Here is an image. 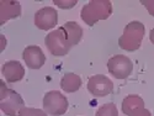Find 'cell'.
Wrapping results in <instances>:
<instances>
[{
	"label": "cell",
	"instance_id": "cell-1",
	"mask_svg": "<svg viewBox=\"0 0 154 116\" xmlns=\"http://www.w3.org/2000/svg\"><path fill=\"white\" fill-rule=\"evenodd\" d=\"M112 14V4L109 0H93L83 6L80 17L83 21L89 25H94L100 20H106Z\"/></svg>",
	"mask_w": 154,
	"mask_h": 116
},
{
	"label": "cell",
	"instance_id": "cell-5",
	"mask_svg": "<svg viewBox=\"0 0 154 116\" xmlns=\"http://www.w3.org/2000/svg\"><path fill=\"white\" fill-rule=\"evenodd\" d=\"M69 106L67 98L58 90L46 93L43 98V109L51 116H60L66 114Z\"/></svg>",
	"mask_w": 154,
	"mask_h": 116
},
{
	"label": "cell",
	"instance_id": "cell-13",
	"mask_svg": "<svg viewBox=\"0 0 154 116\" xmlns=\"http://www.w3.org/2000/svg\"><path fill=\"white\" fill-rule=\"evenodd\" d=\"M60 86L66 93H75L82 86V78L75 73H66L62 77Z\"/></svg>",
	"mask_w": 154,
	"mask_h": 116
},
{
	"label": "cell",
	"instance_id": "cell-14",
	"mask_svg": "<svg viewBox=\"0 0 154 116\" xmlns=\"http://www.w3.org/2000/svg\"><path fill=\"white\" fill-rule=\"evenodd\" d=\"M139 108H144V101L138 95H128L122 101V111L128 116Z\"/></svg>",
	"mask_w": 154,
	"mask_h": 116
},
{
	"label": "cell",
	"instance_id": "cell-15",
	"mask_svg": "<svg viewBox=\"0 0 154 116\" xmlns=\"http://www.w3.org/2000/svg\"><path fill=\"white\" fill-rule=\"evenodd\" d=\"M95 116H119V110L113 102H107L97 109Z\"/></svg>",
	"mask_w": 154,
	"mask_h": 116
},
{
	"label": "cell",
	"instance_id": "cell-18",
	"mask_svg": "<svg viewBox=\"0 0 154 116\" xmlns=\"http://www.w3.org/2000/svg\"><path fill=\"white\" fill-rule=\"evenodd\" d=\"M140 3H142V5L146 6V9L148 10V12L154 17V0H148V2H147V0H142Z\"/></svg>",
	"mask_w": 154,
	"mask_h": 116
},
{
	"label": "cell",
	"instance_id": "cell-20",
	"mask_svg": "<svg viewBox=\"0 0 154 116\" xmlns=\"http://www.w3.org/2000/svg\"><path fill=\"white\" fill-rule=\"evenodd\" d=\"M149 40H150V42L154 45V27L150 30V32H149Z\"/></svg>",
	"mask_w": 154,
	"mask_h": 116
},
{
	"label": "cell",
	"instance_id": "cell-16",
	"mask_svg": "<svg viewBox=\"0 0 154 116\" xmlns=\"http://www.w3.org/2000/svg\"><path fill=\"white\" fill-rule=\"evenodd\" d=\"M19 116H47V112L45 110H41V109L23 106L19 111Z\"/></svg>",
	"mask_w": 154,
	"mask_h": 116
},
{
	"label": "cell",
	"instance_id": "cell-8",
	"mask_svg": "<svg viewBox=\"0 0 154 116\" xmlns=\"http://www.w3.org/2000/svg\"><path fill=\"white\" fill-rule=\"evenodd\" d=\"M58 24V12L54 8L46 6L38 10L35 14V25L43 31L56 27Z\"/></svg>",
	"mask_w": 154,
	"mask_h": 116
},
{
	"label": "cell",
	"instance_id": "cell-7",
	"mask_svg": "<svg viewBox=\"0 0 154 116\" xmlns=\"http://www.w3.org/2000/svg\"><path fill=\"white\" fill-rule=\"evenodd\" d=\"M88 90L89 93L94 96L102 98L112 93L113 90V83L111 79H109L104 74H96L93 75L88 80Z\"/></svg>",
	"mask_w": 154,
	"mask_h": 116
},
{
	"label": "cell",
	"instance_id": "cell-11",
	"mask_svg": "<svg viewBox=\"0 0 154 116\" xmlns=\"http://www.w3.org/2000/svg\"><path fill=\"white\" fill-rule=\"evenodd\" d=\"M21 15V5L14 0L0 2V25H4L8 20L16 19Z\"/></svg>",
	"mask_w": 154,
	"mask_h": 116
},
{
	"label": "cell",
	"instance_id": "cell-2",
	"mask_svg": "<svg viewBox=\"0 0 154 116\" xmlns=\"http://www.w3.org/2000/svg\"><path fill=\"white\" fill-rule=\"evenodd\" d=\"M144 32H146V29L142 22L132 21L130 24H127L122 36L119 40L120 47L125 51H128V52L137 51L140 47V45H142Z\"/></svg>",
	"mask_w": 154,
	"mask_h": 116
},
{
	"label": "cell",
	"instance_id": "cell-9",
	"mask_svg": "<svg viewBox=\"0 0 154 116\" xmlns=\"http://www.w3.org/2000/svg\"><path fill=\"white\" fill-rule=\"evenodd\" d=\"M22 58L26 63V66L31 69H40L43 67L46 62V56L41 47L38 46H29L23 49Z\"/></svg>",
	"mask_w": 154,
	"mask_h": 116
},
{
	"label": "cell",
	"instance_id": "cell-3",
	"mask_svg": "<svg viewBox=\"0 0 154 116\" xmlns=\"http://www.w3.org/2000/svg\"><path fill=\"white\" fill-rule=\"evenodd\" d=\"M0 85V109L8 116H19V111L25 106L21 95L8 88L5 82H2Z\"/></svg>",
	"mask_w": 154,
	"mask_h": 116
},
{
	"label": "cell",
	"instance_id": "cell-4",
	"mask_svg": "<svg viewBox=\"0 0 154 116\" xmlns=\"http://www.w3.org/2000/svg\"><path fill=\"white\" fill-rule=\"evenodd\" d=\"M45 43L47 49L49 51V53L56 57L66 56L72 48L67 41L62 27L51 31L45 38Z\"/></svg>",
	"mask_w": 154,
	"mask_h": 116
},
{
	"label": "cell",
	"instance_id": "cell-19",
	"mask_svg": "<svg viewBox=\"0 0 154 116\" xmlns=\"http://www.w3.org/2000/svg\"><path fill=\"white\" fill-rule=\"evenodd\" d=\"M130 116H152V114H150V111L147 110L146 108H139V109H137L136 111H133Z\"/></svg>",
	"mask_w": 154,
	"mask_h": 116
},
{
	"label": "cell",
	"instance_id": "cell-6",
	"mask_svg": "<svg viewBox=\"0 0 154 116\" xmlns=\"http://www.w3.org/2000/svg\"><path fill=\"white\" fill-rule=\"evenodd\" d=\"M107 69L112 77L117 79H126L127 77H130L132 71H133V63L132 61L123 56V55H117L113 56L109 59L107 62Z\"/></svg>",
	"mask_w": 154,
	"mask_h": 116
},
{
	"label": "cell",
	"instance_id": "cell-10",
	"mask_svg": "<svg viewBox=\"0 0 154 116\" xmlns=\"http://www.w3.org/2000/svg\"><path fill=\"white\" fill-rule=\"evenodd\" d=\"M2 73L8 83H16L23 78L25 68L19 61H9L3 64Z\"/></svg>",
	"mask_w": 154,
	"mask_h": 116
},
{
	"label": "cell",
	"instance_id": "cell-17",
	"mask_svg": "<svg viewBox=\"0 0 154 116\" xmlns=\"http://www.w3.org/2000/svg\"><path fill=\"white\" fill-rule=\"evenodd\" d=\"M54 4L62 9H72L76 4V0H73V2H64V0L59 2V0H54Z\"/></svg>",
	"mask_w": 154,
	"mask_h": 116
},
{
	"label": "cell",
	"instance_id": "cell-12",
	"mask_svg": "<svg viewBox=\"0 0 154 116\" xmlns=\"http://www.w3.org/2000/svg\"><path fill=\"white\" fill-rule=\"evenodd\" d=\"M62 30L66 35V38L70 47L78 45L83 37V29L75 21H68L62 26Z\"/></svg>",
	"mask_w": 154,
	"mask_h": 116
}]
</instances>
